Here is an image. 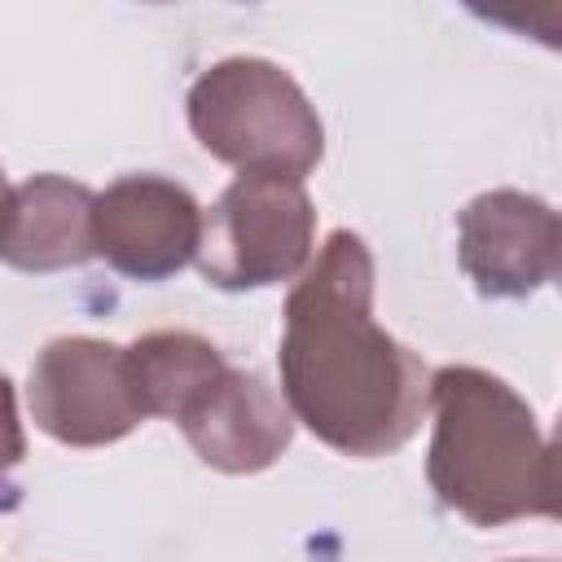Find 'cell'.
I'll use <instances>...</instances> for the list:
<instances>
[{
  "label": "cell",
  "mask_w": 562,
  "mask_h": 562,
  "mask_svg": "<svg viewBox=\"0 0 562 562\" xmlns=\"http://www.w3.org/2000/svg\"><path fill=\"white\" fill-rule=\"evenodd\" d=\"M281 400L342 457L404 448L430 408V369L373 321V255L334 228L285 299Z\"/></svg>",
  "instance_id": "obj_1"
},
{
  "label": "cell",
  "mask_w": 562,
  "mask_h": 562,
  "mask_svg": "<svg viewBox=\"0 0 562 562\" xmlns=\"http://www.w3.org/2000/svg\"><path fill=\"white\" fill-rule=\"evenodd\" d=\"M430 413L426 479L439 505L474 527L558 514L553 448L531 404L505 378L474 364H443L430 373Z\"/></svg>",
  "instance_id": "obj_2"
},
{
  "label": "cell",
  "mask_w": 562,
  "mask_h": 562,
  "mask_svg": "<svg viewBox=\"0 0 562 562\" xmlns=\"http://www.w3.org/2000/svg\"><path fill=\"white\" fill-rule=\"evenodd\" d=\"M198 145L241 176L303 180L325 154V127L290 70L268 57H224L184 97Z\"/></svg>",
  "instance_id": "obj_3"
},
{
  "label": "cell",
  "mask_w": 562,
  "mask_h": 562,
  "mask_svg": "<svg viewBox=\"0 0 562 562\" xmlns=\"http://www.w3.org/2000/svg\"><path fill=\"white\" fill-rule=\"evenodd\" d=\"M316 206L303 180L237 176L202 211L198 272L215 290H263L299 277L312 259Z\"/></svg>",
  "instance_id": "obj_4"
},
{
  "label": "cell",
  "mask_w": 562,
  "mask_h": 562,
  "mask_svg": "<svg viewBox=\"0 0 562 562\" xmlns=\"http://www.w3.org/2000/svg\"><path fill=\"white\" fill-rule=\"evenodd\" d=\"M31 417L44 435L66 448H105L145 422L127 347L101 338H53L26 382Z\"/></svg>",
  "instance_id": "obj_5"
},
{
  "label": "cell",
  "mask_w": 562,
  "mask_h": 562,
  "mask_svg": "<svg viewBox=\"0 0 562 562\" xmlns=\"http://www.w3.org/2000/svg\"><path fill=\"white\" fill-rule=\"evenodd\" d=\"M202 206L167 176H123L92 198V255L132 281H167L198 259Z\"/></svg>",
  "instance_id": "obj_6"
},
{
  "label": "cell",
  "mask_w": 562,
  "mask_h": 562,
  "mask_svg": "<svg viewBox=\"0 0 562 562\" xmlns=\"http://www.w3.org/2000/svg\"><path fill=\"white\" fill-rule=\"evenodd\" d=\"M558 211L522 189H487L457 215V255L483 299H527L558 277Z\"/></svg>",
  "instance_id": "obj_7"
},
{
  "label": "cell",
  "mask_w": 562,
  "mask_h": 562,
  "mask_svg": "<svg viewBox=\"0 0 562 562\" xmlns=\"http://www.w3.org/2000/svg\"><path fill=\"white\" fill-rule=\"evenodd\" d=\"M189 448L224 474L268 470L294 439V417L285 400L255 369H233L180 417Z\"/></svg>",
  "instance_id": "obj_8"
},
{
  "label": "cell",
  "mask_w": 562,
  "mask_h": 562,
  "mask_svg": "<svg viewBox=\"0 0 562 562\" xmlns=\"http://www.w3.org/2000/svg\"><path fill=\"white\" fill-rule=\"evenodd\" d=\"M92 189L31 176L0 206V259L22 272H61L92 259Z\"/></svg>",
  "instance_id": "obj_9"
},
{
  "label": "cell",
  "mask_w": 562,
  "mask_h": 562,
  "mask_svg": "<svg viewBox=\"0 0 562 562\" xmlns=\"http://www.w3.org/2000/svg\"><path fill=\"white\" fill-rule=\"evenodd\" d=\"M127 369L145 417L180 422L228 373V360L189 329H154L127 347Z\"/></svg>",
  "instance_id": "obj_10"
},
{
  "label": "cell",
  "mask_w": 562,
  "mask_h": 562,
  "mask_svg": "<svg viewBox=\"0 0 562 562\" xmlns=\"http://www.w3.org/2000/svg\"><path fill=\"white\" fill-rule=\"evenodd\" d=\"M22 457H26V435L18 422V395H13V382L0 373V470L18 465Z\"/></svg>",
  "instance_id": "obj_11"
},
{
  "label": "cell",
  "mask_w": 562,
  "mask_h": 562,
  "mask_svg": "<svg viewBox=\"0 0 562 562\" xmlns=\"http://www.w3.org/2000/svg\"><path fill=\"white\" fill-rule=\"evenodd\" d=\"M4 198H9V184H4V171H0V206H4Z\"/></svg>",
  "instance_id": "obj_12"
},
{
  "label": "cell",
  "mask_w": 562,
  "mask_h": 562,
  "mask_svg": "<svg viewBox=\"0 0 562 562\" xmlns=\"http://www.w3.org/2000/svg\"><path fill=\"white\" fill-rule=\"evenodd\" d=\"M518 562H522V558H518Z\"/></svg>",
  "instance_id": "obj_13"
}]
</instances>
